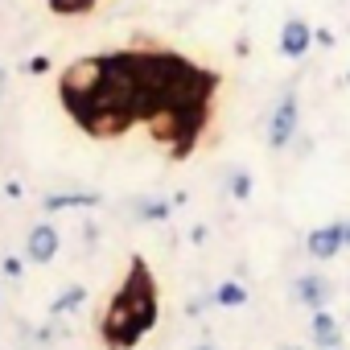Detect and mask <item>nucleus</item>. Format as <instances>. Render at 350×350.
Listing matches in <instances>:
<instances>
[{"instance_id":"6","label":"nucleus","mask_w":350,"mask_h":350,"mask_svg":"<svg viewBox=\"0 0 350 350\" xmlns=\"http://www.w3.org/2000/svg\"><path fill=\"white\" fill-rule=\"evenodd\" d=\"M313 46V29L305 25V21H284V29H280V54L284 58H305V50Z\"/></svg>"},{"instance_id":"3","label":"nucleus","mask_w":350,"mask_h":350,"mask_svg":"<svg viewBox=\"0 0 350 350\" xmlns=\"http://www.w3.org/2000/svg\"><path fill=\"white\" fill-rule=\"evenodd\" d=\"M297 124H301V111H297V95L288 91V95H284V99L276 103L272 120H268V144H272V148H284V144L293 140Z\"/></svg>"},{"instance_id":"1","label":"nucleus","mask_w":350,"mask_h":350,"mask_svg":"<svg viewBox=\"0 0 350 350\" xmlns=\"http://www.w3.org/2000/svg\"><path fill=\"white\" fill-rule=\"evenodd\" d=\"M152 325H157V280L144 260H132L120 293L111 297V305L99 321V334L111 350H132Z\"/></svg>"},{"instance_id":"13","label":"nucleus","mask_w":350,"mask_h":350,"mask_svg":"<svg viewBox=\"0 0 350 350\" xmlns=\"http://www.w3.org/2000/svg\"><path fill=\"white\" fill-rule=\"evenodd\" d=\"M231 194L235 198H247L252 194V178H247V173H235V178H231Z\"/></svg>"},{"instance_id":"12","label":"nucleus","mask_w":350,"mask_h":350,"mask_svg":"<svg viewBox=\"0 0 350 350\" xmlns=\"http://www.w3.org/2000/svg\"><path fill=\"white\" fill-rule=\"evenodd\" d=\"M136 215L148 219V223H161V219H169V202H140Z\"/></svg>"},{"instance_id":"2","label":"nucleus","mask_w":350,"mask_h":350,"mask_svg":"<svg viewBox=\"0 0 350 350\" xmlns=\"http://www.w3.org/2000/svg\"><path fill=\"white\" fill-rule=\"evenodd\" d=\"M99 83H103V58H79L62 70L58 91H62V103L70 107V116L99 91Z\"/></svg>"},{"instance_id":"16","label":"nucleus","mask_w":350,"mask_h":350,"mask_svg":"<svg viewBox=\"0 0 350 350\" xmlns=\"http://www.w3.org/2000/svg\"><path fill=\"white\" fill-rule=\"evenodd\" d=\"M58 9H83V5H91V0H54Z\"/></svg>"},{"instance_id":"18","label":"nucleus","mask_w":350,"mask_h":350,"mask_svg":"<svg viewBox=\"0 0 350 350\" xmlns=\"http://www.w3.org/2000/svg\"><path fill=\"white\" fill-rule=\"evenodd\" d=\"M346 247H350V223H346Z\"/></svg>"},{"instance_id":"14","label":"nucleus","mask_w":350,"mask_h":350,"mask_svg":"<svg viewBox=\"0 0 350 350\" xmlns=\"http://www.w3.org/2000/svg\"><path fill=\"white\" fill-rule=\"evenodd\" d=\"M46 70H50V58H42V54H38V58L29 62V75H46Z\"/></svg>"},{"instance_id":"7","label":"nucleus","mask_w":350,"mask_h":350,"mask_svg":"<svg viewBox=\"0 0 350 350\" xmlns=\"http://www.w3.org/2000/svg\"><path fill=\"white\" fill-rule=\"evenodd\" d=\"M313 342H317L321 350H338V342H342V329H338L334 313H325V309H317V313H313Z\"/></svg>"},{"instance_id":"9","label":"nucleus","mask_w":350,"mask_h":350,"mask_svg":"<svg viewBox=\"0 0 350 350\" xmlns=\"http://www.w3.org/2000/svg\"><path fill=\"white\" fill-rule=\"evenodd\" d=\"M46 211H75V206H99V194H50L42 202Z\"/></svg>"},{"instance_id":"19","label":"nucleus","mask_w":350,"mask_h":350,"mask_svg":"<svg viewBox=\"0 0 350 350\" xmlns=\"http://www.w3.org/2000/svg\"><path fill=\"white\" fill-rule=\"evenodd\" d=\"M284 350H301V346H284Z\"/></svg>"},{"instance_id":"11","label":"nucleus","mask_w":350,"mask_h":350,"mask_svg":"<svg viewBox=\"0 0 350 350\" xmlns=\"http://www.w3.org/2000/svg\"><path fill=\"white\" fill-rule=\"evenodd\" d=\"M215 301H219V305H243V301H247V288L235 284V280H227V284H219Z\"/></svg>"},{"instance_id":"17","label":"nucleus","mask_w":350,"mask_h":350,"mask_svg":"<svg viewBox=\"0 0 350 350\" xmlns=\"http://www.w3.org/2000/svg\"><path fill=\"white\" fill-rule=\"evenodd\" d=\"M0 95H5V70H0Z\"/></svg>"},{"instance_id":"21","label":"nucleus","mask_w":350,"mask_h":350,"mask_svg":"<svg viewBox=\"0 0 350 350\" xmlns=\"http://www.w3.org/2000/svg\"><path fill=\"white\" fill-rule=\"evenodd\" d=\"M346 83H350V75H346Z\"/></svg>"},{"instance_id":"15","label":"nucleus","mask_w":350,"mask_h":350,"mask_svg":"<svg viewBox=\"0 0 350 350\" xmlns=\"http://www.w3.org/2000/svg\"><path fill=\"white\" fill-rule=\"evenodd\" d=\"M21 268H25V264H21L17 256H9V260H5V276H21Z\"/></svg>"},{"instance_id":"20","label":"nucleus","mask_w":350,"mask_h":350,"mask_svg":"<svg viewBox=\"0 0 350 350\" xmlns=\"http://www.w3.org/2000/svg\"><path fill=\"white\" fill-rule=\"evenodd\" d=\"M198 350H211V346H198Z\"/></svg>"},{"instance_id":"8","label":"nucleus","mask_w":350,"mask_h":350,"mask_svg":"<svg viewBox=\"0 0 350 350\" xmlns=\"http://www.w3.org/2000/svg\"><path fill=\"white\" fill-rule=\"evenodd\" d=\"M297 297H301V305H309L313 313L325 305V297H329V284L321 280V276H301L297 280Z\"/></svg>"},{"instance_id":"4","label":"nucleus","mask_w":350,"mask_h":350,"mask_svg":"<svg viewBox=\"0 0 350 350\" xmlns=\"http://www.w3.org/2000/svg\"><path fill=\"white\" fill-rule=\"evenodd\" d=\"M309 256L313 260H329V256H338L342 247H346V223H325V227H317L313 235H309Z\"/></svg>"},{"instance_id":"5","label":"nucleus","mask_w":350,"mask_h":350,"mask_svg":"<svg viewBox=\"0 0 350 350\" xmlns=\"http://www.w3.org/2000/svg\"><path fill=\"white\" fill-rule=\"evenodd\" d=\"M58 231H54V223H38L33 231H29V239H25V256L33 260V264H50L54 256H58Z\"/></svg>"},{"instance_id":"10","label":"nucleus","mask_w":350,"mask_h":350,"mask_svg":"<svg viewBox=\"0 0 350 350\" xmlns=\"http://www.w3.org/2000/svg\"><path fill=\"white\" fill-rule=\"evenodd\" d=\"M83 301H87V288H83V284H75V288H66V293L54 301V309H50V313H54V317H62V313H70V309H75V305H83Z\"/></svg>"}]
</instances>
